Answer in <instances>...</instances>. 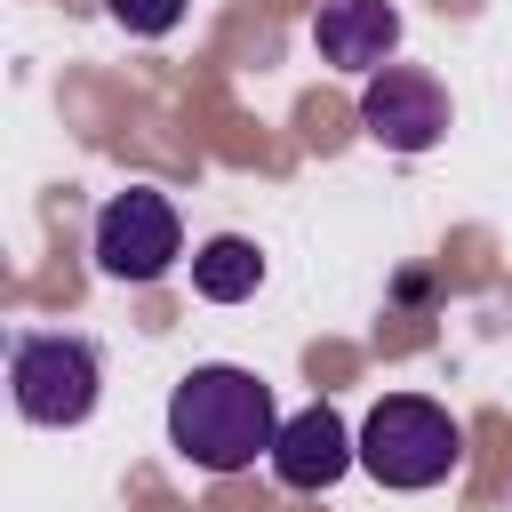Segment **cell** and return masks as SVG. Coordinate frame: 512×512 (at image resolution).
<instances>
[{"mask_svg": "<svg viewBox=\"0 0 512 512\" xmlns=\"http://www.w3.org/2000/svg\"><path fill=\"white\" fill-rule=\"evenodd\" d=\"M272 440H280V408L272 384L248 368L208 360L168 392V448L200 472H248L256 456H272Z\"/></svg>", "mask_w": 512, "mask_h": 512, "instance_id": "obj_1", "label": "cell"}, {"mask_svg": "<svg viewBox=\"0 0 512 512\" xmlns=\"http://www.w3.org/2000/svg\"><path fill=\"white\" fill-rule=\"evenodd\" d=\"M360 464L376 488H440L464 464V424L424 392H392L360 424Z\"/></svg>", "mask_w": 512, "mask_h": 512, "instance_id": "obj_2", "label": "cell"}, {"mask_svg": "<svg viewBox=\"0 0 512 512\" xmlns=\"http://www.w3.org/2000/svg\"><path fill=\"white\" fill-rule=\"evenodd\" d=\"M8 392L24 408V424H88L96 416V392H104V360L88 336H64V328H32L8 344Z\"/></svg>", "mask_w": 512, "mask_h": 512, "instance_id": "obj_3", "label": "cell"}, {"mask_svg": "<svg viewBox=\"0 0 512 512\" xmlns=\"http://www.w3.org/2000/svg\"><path fill=\"white\" fill-rule=\"evenodd\" d=\"M184 256V224H176V200L152 192V184H128L96 208V264L112 280H160L168 264Z\"/></svg>", "mask_w": 512, "mask_h": 512, "instance_id": "obj_4", "label": "cell"}, {"mask_svg": "<svg viewBox=\"0 0 512 512\" xmlns=\"http://www.w3.org/2000/svg\"><path fill=\"white\" fill-rule=\"evenodd\" d=\"M360 128H368L384 152H432L440 128H448V96H440L432 72L384 64V72H368V88H360Z\"/></svg>", "mask_w": 512, "mask_h": 512, "instance_id": "obj_5", "label": "cell"}, {"mask_svg": "<svg viewBox=\"0 0 512 512\" xmlns=\"http://www.w3.org/2000/svg\"><path fill=\"white\" fill-rule=\"evenodd\" d=\"M352 464H360V440L344 432V416H336L328 400L296 408V416L280 424V440H272V480H280V488H296V496L336 488Z\"/></svg>", "mask_w": 512, "mask_h": 512, "instance_id": "obj_6", "label": "cell"}, {"mask_svg": "<svg viewBox=\"0 0 512 512\" xmlns=\"http://www.w3.org/2000/svg\"><path fill=\"white\" fill-rule=\"evenodd\" d=\"M312 40L336 72H384L400 48V8L392 0H320Z\"/></svg>", "mask_w": 512, "mask_h": 512, "instance_id": "obj_7", "label": "cell"}, {"mask_svg": "<svg viewBox=\"0 0 512 512\" xmlns=\"http://www.w3.org/2000/svg\"><path fill=\"white\" fill-rule=\"evenodd\" d=\"M256 280H264L256 240L216 232V240H200V248H192V288H200L208 304H240V296H256Z\"/></svg>", "mask_w": 512, "mask_h": 512, "instance_id": "obj_8", "label": "cell"}, {"mask_svg": "<svg viewBox=\"0 0 512 512\" xmlns=\"http://www.w3.org/2000/svg\"><path fill=\"white\" fill-rule=\"evenodd\" d=\"M112 8V24H128L136 40H160V32H176V16H184V0H104Z\"/></svg>", "mask_w": 512, "mask_h": 512, "instance_id": "obj_9", "label": "cell"}]
</instances>
